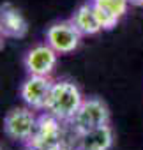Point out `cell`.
Returning a JSON list of instances; mask_svg holds the SVG:
<instances>
[{
	"instance_id": "cell-1",
	"label": "cell",
	"mask_w": 143,
	"mask_h": 150,
	"mask_svg": "<svg viewBox=\"0 0 143 150\" xmlns=\"http://www.w3.org/2000/svg\"><path fill=\"white\" fill-rule=\"evenodd\" d=\"M81 103H83V96L74 81L58 80L53 83L42 111L53 115L60 122H71L73 117L76 115L78 108L81 106Z\"/></svg>"
},
{
	"instance_id": "cell-2",
	"label": "cell",
	"mask_w": 143,
	"mask_h": 150,
	"mask_svg": "<svg viewBox=\"0 0 143 150\" xmlns=\"http://www.w3.org/2000/svg\"><path fill=\"white\" fill-rule=\"evenodd\" d=\"M106 124H110V110L106 103L99 97L83 99L81 106L78 108L76 115L71 120V125H73L76 134L87 132L90 129H96Z\"/></svg>"
},
{
	"instance_id": "cell-3",
	"label": "cell",
	"mask_w": 143,
	"mask_h": 150,
	"mask_svg": "<svg viewBox=\"0 0 143 150\" xmlns=\"http://www.w3.org/2000/svg\"><path fill=\"white\" fill-rule=\"evenodd\" d=\"M37 124L35 110L25 106V108H13L4 117V132L20 143H28V139L34 134Z\"/></svg>"
},
{
	"instance_id": "cell-4",
	"label": "cell",
	"mask_w": 143,
	"mask_h": 150,
	"mask_svg": "<svg viewBox=\"0 0 143 150\" xmlns=\"http://www.w3.org/2000/svg\"><path fill=\"white\" fill-rule=\"evenodd\" d=\"M81 34L74 27V23L71 20L64 21H55L48 27L46 30V42L58 53V55H67L78 50L81 42Z\"/></svg>"
},
{
	"instance_id": "cell-5",
	"label": "cell",
	"mask_w": 143,
	"mask_h": 150,
	"mask_svg": "<svg viewBox=\"0 0 143 150\" xmlns=\"http://www.w3.org/2000/svg\"><path fill=\"white\" fill-rule=\"evenodd\" d=\"M53 83L55 81L50 76H35V74H28L27 80L20 87V97L25 103V106H28V108H32L35 111L44 110Z\"/></svg>"
},
{
	"instance_id": "cell-6",
	"label": "cell",
	"mask_w": 143,
	"mask_h": 150,
	"mask_svg": "<svg viewBox=\"0 0 143 150\" xmlns=\"http://www.w3.org/2000/svg\"><path fill=\"white\" fill-rule=\"evenodd\" d=\"M58 53L48 44H37L30 48L23 58V65L27 74H35V76H51V72L57 67Z\"/></svg>"
},
{
	"instance_id": "cell-7",
	"label": "cell",
	"mask_w": 143,
	"mask_h": 150,
	"mask_svg": "<svg viewBox=\"0 0 143 150\" xmlns=\"http://www.w3.org/2000/svg\"><path fill=\"white\" fill-rule=\"evenodd\" d=\"M28 143H32L42 150L60 145L62 143V122L44 111L42 115L37 117V124H35L34 134L28 139Z\"/></svg>"
},
{
	"instance_id": "cell-8",
	"label": "cell",
	"mask_w": 143,
	"mask_h": 150,
	"mask_svg": "<svg viewBox=\"0 0 143 150\" xmlns=\"http://www.w3.org/2000/svg\"><path fill=\"white\" fill-rule=\"evenodd\" d=\"M0 30L9 39H21L28 32V23L18 7L6 2L0 6Z\"/></svg>"
},
{
	"instance_id": "cell-9",
	"label": "cell",
	"mask_w": 143,
	"mask_h": 150,
	"mask_svg": "<svg viewBox=\"0 0 143 150\" xmlns=\"http://www.w3.org/2000/svg\"><path fill=\"white\" fill-rule=\"evenodd\" d=\"M76 136H78L76 146L80 150H110L113 146V129L110 124L90 129Z\"/></svg>"
},
{
	"instance_id": "cell-10",
	"label": "cell",
	"mask_w": 143,
	"mask_h": 150,
	"mask_svg": "<svg viewBox=\"0 0 143 150\" xmlns=\"http://www.w3.org/2000/svg\"><path fill=\"white\" fill-rule=\"evenodd\" d=\"M71 21L74 23V27L80 30L81 35H87V37L88 35H96V34H99L103 30L101 25H99V20L96 16V11H94V6H92L90 0H88V2H85V4H81L73 13Z\"/></svg>"
},
{
	"instance_id": "cell-11",
	"label": "cell",
	"mask_w": 143,
	"mask_h": 150,
	"mask_svg": "<svg viewBox=\"0 0 143 150\" xmlns=\"http://www.w3.org/2000/svg\"><path fill=\"white\" fill-rule=\"evenodd\" d=\"M94 6H99L106 11H110L111 14H115L117 18H122L125 13H127V7H129V0H90Z\"/></svg>"
},
{
	"instance_id": "cell-12",
	"label": "cell",
	"mask_w": 143,
	"mask_h": 150,
	"mask_svg": "<svg viewBox=\"0 0 143 150\" xmlns=\"http://www.w3.org/2000/svg\"><path fill=\"white\" fill-rule=\"evenodd\" d=\"M92 6H94V4H92ZM94 11H96V16H97V20H99V25H101L103 30H113V28L117 27V23L120 21V18H117L115 14H111L110 11L99 7V6H94Z\"/></svg>"
},
{
	"instance_id": "cell-13",
	"label": "cell",
	"mask_w": 143,
	"mask_h": 150,
	"mask_svg": "<svg viewBox=\"0 0 143 150\" xmlns=\"http://www.w3.org/2000/svg\"><path fill=\"white\" fill-rule=\"evenodd\" d=\"M25 150H42V148H39V146H35L32 143H25Z\"/></svg>"
},
{
	"instance_id": "cell-14",
	"label": "cell",
	"mask_w": 143,
	"mask_h": 150,
	"mask_svg": "<svg viewBox=\"0 0 143 150\" xmlns=\"http://www.w3.org/2000/svg\"><path fill=\"white\" fill-rule=\"evenodd\" d=\"M6 39H7V37L4 35V32H2V30H0V50L4 48V42H6Z\"/></svg>"
},
{
	"instance_id": "cell-15",
	"label": "cell",
	"mask_w": 143,
	"mask_h": 150,
	"mask_svg": "<svg viewBox=\"0 0 143 150\" xmlns=\"http://www.w3.org/2000/svg\"><path fill=\"white\" fill-rule=\"evenodd\" d=\"M64 148H65V146L60 143V145H55V146H51V148H48V150H64Z\"/></svg>"
},
{
	"instance_id": "cell-16",
	"label": "cell",
	"mask_w": 143,
	"mask_h": 150,
	"mask_svg": "<svg viewBox=\"0 0 143 150\" xmlns=\"http://www.w3.org/2000/svg\"><path fill=\"white\" fill-rule=\"evenodd\" d=\"M131 4H134V6H143V0H129Z\"/></svg>"
},
{
	"instance_id": "cell-17",
	"label": "cell",
	"mask_w": 143,
	"mask_h": 150,
	"mask_svg": "<svg viewBox=\"0 0 143 150\" xmlns=\"http://www.w3.org/2000/svg\"><path fill=\"white\" fill-rule=\"evenodd\" d=\"M64 150H80V148H78V146H74V148H73V146H65Z\"/></svg>"
},
{
	"instance_id": "cell-18",
	"label": "cell",
	"mask_w": 143,
	"mask_h": 150,
	"mask_svg": "<svg viewBox=\"0 0 143 150\" xmlns=\"http://www.w3.org/2000/svg\"><path fill=\"white\" fill-rule=\"evenodd\" d=\"M0 150H2V148H0Z\"/></svg>"
}]
</instances>
